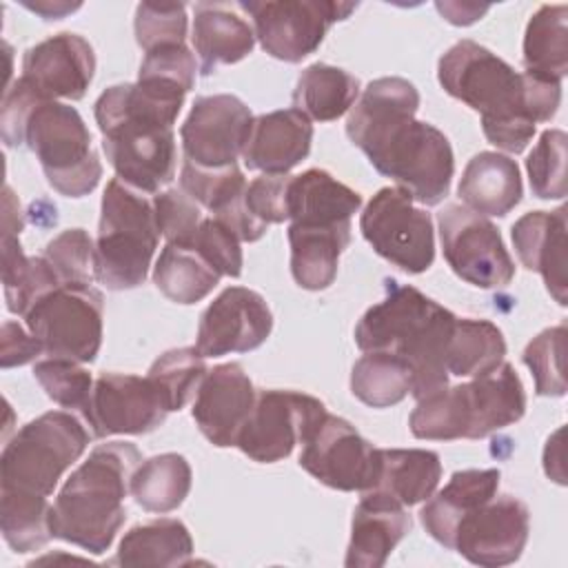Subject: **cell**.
<instances>
[{
	"label": "cell",
	"instance_id": "cell-14",
	"mask_svg": "<svg viewBox=\"0 0 568 568\" xmlns=\"http://www.w3.org/2000/svg\"><path fill=\"white\" fill-rule=\"evenodd\" d=\"M357 4L331 0H266L240 2L253 18L262 49L284 62H300L324 40L328 27L351 16Z\"/></svg>",
	"mask_w": 568,
	"mask_h": 568
},
{
	"label": "cell",
	"instance_id": "cell-23",
	"mask_svg": "<svg viewBox=\"0 0 568 568\" xmlns=\"http://www.w3.org/2000/svg\"><path fill=\"white\" fill-rule=\"evenodd\" d=\"M566 206L557 211H530L513 224V244L519 262L544 277L548 293L566 306Z\"/></svg>",
	"mask_w": 568,
	"mask_h": 568
},
{
	"label": "cell",
	"instance_id": "cell-26",
	"mask_svg": "<svg viewBox=\"0 0 568 568\" xmlns=\"http://www.w3.org/2000/svg\"><path fill=\"white\" fill-rule=\"evenodd\" d=\"M521 175L513 158L481 151L466 164L457 193L466 209L479 215H506L521 200Z\"/></svg>",
	"mask_w": 568,
	"mask_h": 568
},
{
	"label": "cell",
	"instance_id": "cell-42",
	"mask_svg": "<svg viewBox=\"0 0 568 568\" xmlns=\"http://www.w3.org/2000/svg\"><path fill=\"white\" fill-rule=\"evenodd\" d=\"M566 144L568 135L561 129H546L526 160L530 189L541 200H561L566 186Z\"/></svg>",
	"mask_w": 568,
	"mask_h": 568
},
{
	"label": "cell",
	"instance_id": "cell-19",
	"mask_svg": "<svg viewBox=\"0 0 568 568\" xmlns=\"http://www.w3.org/2000/svg\"><path fill=\"white\" fill-rule=\"evenodd\" d=\"M271 328L266 300L246 286H229L202 313L195 348L202 357L248 353L266 342Z\"/></svg>",
	"mask_w": 568,
	"mask_h": 568
},
{
	"label": "cell",
	"instance_id": "cell-30",
	"mask_svg": "<svg viewBox=\"0 0 568 568\" xmlns=\"http://www.w3.org/2000/svg\"><path fill=\"white\" fill-rule=\"evenodd\" d=\"M193 539L180 519L162 517L133 526L120 541L113 564L118 566H186L191 564Z\"/></svg>",
	"mask_w": 568,
	"mask_h": 568
},
{
	"label": "cell",
	"instance_id": "cell-11",
	"mask_svg": "<svg viewBox=\"0 0 568 568\" xmlns=\"http://www.w3.org/2000/svg\"><path fill=\"white\" fill-rule=\"evenodd\" d=\"M399 186L379 189L359 217L364 240L406 273H424L435 260L430 215Z\"/></svg>",
	"mask_w": 568,
	"mask_h": 568
},
{
	"label": "cell",
	"instance_id": "cell-28",
	"mask_svg": "<svg viewBox=\"0 0 568 568\" xmlns=\"http://www.w3.org/2000/svg\"><path fill=\"white\" fill-rule=\"evenodd\" d=\"M193 47L200 58L204 75L220 64H235L244 60L255 44V31L248 22L224 4H195Z\"/></svg>",
	"mask_w": 568,
	"mask_h": 568
},
{
	"label": "cell",
	"instance_id": "cell-5",
	"mask_svg": "<svg viewBox=\"0 0 568 568\" xmlns=\"http://www.w3.org/2000/svg\"><path fill=\"white\" fill-rule=\"evenodd\" d=\"M140 464L142 453L131 442L95 446L55 497L51 510L53 537L93 555L106 552L124 524V497Z\"/></svg>",
	"mask_w": 568,
	"mask_h": 568
},
{
	"label": "cell",
	"instance_id": "cell-49",
	"mask_svg": "<svg viewBox=\"0 0 568 568\" xmlns=\"http://www.w3.org/2000/svg\"><path fill=\"white\" fill-rule=\"evenodd\" d=\"M288 173H264L255 178L251 184H246L244 191V204L248 213L268 224H280L288 220Z\"/></svg>",
	"mask_w": 568,
	"mask_h": 568
},
{
	"label": "cell",
	"instance_id": "cell-27",
	"mask_svg": "<svg viewBox=\"0 0 568 568\" xmlns=\"http://www.w3.org/2000/svg\"><path fill=\"white\" fill-rule=\"evenodd\" d=\"M499 470L497 468H468L457 470L448 484L424 504L419 517L426 532L446 548H453V535L457 521L473 508L486 504L497 495Z\"/></svg>",
	"mask_w": 568,
	"mask_h": 568
},
{
	"label": "cell",
	"instance_id": "cell-51",
	"mask_svg": "<svg viewBox=\"0 0 568 568\" xmlns=\"http://www.w3.org/2000/svg\"><path fill=\"white\" fill-rule=\"evenodd\" d=\"M44 100L47 98H42L24 78H18L13 87L4 93L0 124H2V140L9 146L24 144L27 118L33 111V106H38Z\"/></svg>",
	"mask_w": 568,
	"mask_h": 568
},
{
	"label": "cell",
	"instance_id": "cell-3",
	"mask_svg": "<svg viewBox=\"0 0 568 568\" xmlns=\"http://www.w3.org/2000/svg\"><path fill=\"white\" fill-rule=\"evenodd\" d=\"M186 93L160 78H138L100 93L93 113L115 178L142 193H158L175 178L173 124Z\"/></svg>",
	"mask_w": 568,
	"mask_h": 568
},
{
	"label": "cell",
	"instance_id": "cell-24",
	"mask_svg": "<svg viewBox=\"0 0 568 568\" xmlns=\"http://www.w3.org/2000/svg\"><path fill=\"white\" fill-rule=\"evenodd\" d=\"M313 124L297 109H280L253 118L242 160L253 171L288 173L311 151Z\"/></svg>",
	"mask_w": 568,
	"mask_h": 568
},
{
	"label": "cell",
	"instance_id": "cell-13",
	"mask_svg": "<svg viewBox=\"0 0 568 568\" xmlns=\"http://www.w3.org/2000/svg\"><path fill=\"white\" fill-rule=\"evenodd\" d=\"M444 260L457 277L479 288H501L515 277V262L497 226L464 204L437 213Z\"/></svg>",
	"mask_w": 568,
	"mask_h": 568
},
{
	"label": "cell",
	"instance_id": "cell-1",
	"mask_svg": "<svg viewBox=\"0 0 568 568\" xmlns=\"http://www.w3.org/2000/svg\"><path fill=\"white\" fill-rule=\"evenodd\" d=\"M419 93L406 78H377L351 106L348 140L371 164L395 180L415 202L435 206L448 191L455 158L448 138L428 122L415 120Z\"/></svg>",
	"mask_w": 568,
	"mask_h": 568
},
{
	"label": "cell",
	"instance_id": "cell-36",
	"mask_svg": "<svg viewBox=\"0 0 568 568\" xmlns=\"http://www.w3.org/2000/svg\"><path fill=\"white\" fill-rule=\"evenodd\" d=\"M506 342L501 331L488 320L457 317L448 351L446 368L448 375L477 377L493 371L504 362Z\"/></svg>",
	"mask_w": 568,
	"mask_h": 568
},
{
	"label": "cell",
	"instance_id": "cell-15",
	"mask_svg": "<svg viewBox=\"0 0 568 568\" xmlns=\"http://www.w3.org/2000/svg\"><path fill=\"white\" fill-rule=\"evenodd\" d=\"M300 466L335 490H371L379 475V448L364 439L353 424L326 413L304 444Z\"/></svg>",
	"mask_w": 568,
	"mask_h": 568
},
{
	"label": "cell",
	"instance_id": "cell-4",
	"mask_svg": "<svg viewBox=\"0 0 568 568\" xmlns=\"http://www.w3.org/2000/svg\"><path fill=\"white\" fill-rule=\"evenodd\" d=\"M457 315L426 297L415 286L386 280V297L371 306L355 326V344L386 351L408 362L410 395L422 399L448 384L446 351Z\"/></svg>",
	"mask_w": 568,
	"mask_h": 568
},
{
	"label": "cell",
	"instance_id": "cell-16",
	"mask_svg": "<svg viewBox=\"0 0 568 568\" xmlns=\"http://www.w3.org/2000/svg\"><path fill=\"white\" fill-rule=\"evenodd\" d=\"M528 532V506L513 495H495L457 521L450 550L475 566H508L521 557Z\"/></svg>",
	"mask_w": 568,
	"mask_h": 568
},
{
	"label": "cell",
	"instance_id": "cell-10",
	"mask_svg": "<svg viewBox=\"0 0 568 568\" xmlns=\"http://www.w3.org/2000/svg\"><path fill=\"white\" fill-rule=\"evenodd\" d=\"M104 297L91 284H62L42 295L24 315L29 333L49 357L93 362L102 344Z\"/></svg>",
	"mask_w": 568,
	"mask_h": 568
},
{
	"label": "cell",
	"instance_id": "cell-29",
	"mask_svg": "<svg viewBox=\"0 0 568 568\" xmlns=\"http://www.w3.org/2000/svg\"><path fill=\"white\" fill-rule=\"evenodd\" d=\"M348 242L351 226L288 224L293 280L306 291L328 288L337 275V262Z\"/></svg>",
	"mask_w": 568,
	"mask_h": 568
},
{
	"label": "cell",
	"instance_id": "cell-35",
	"mask_svg": "<svg viewBox=\"0 0 568 568\" xmlns=\"http://www.w3.org/2000/svg\"><path fill=\"white\" fill-rule=\"evenodd\" d=\"M220 273L193 248L166 244L153 266V282L164 297L178 304L204 300L220 282Z\"/></svg>",
	"mask_w": 568,
	"mask_h": 568
},
{
	"label": "cell",
	"instance_id": "cell-9",
	"mask_svg": "<svg viewBox=\"0 0 568 568\" xmlns=\"http://www.w3.org/2000/svg\"><path fill=\"white\" fill-rule=\"evenodd\" d=\"M24 144L36 153L47 182L67 197L91 193L102 178V162L78 109L44 100L27 118Z\"/></svg>",
	"mask_w": 568,
	"mask_h": 568
},
{
	"label": "cell",
	"instance_id": "cell-46",
	"mask_svg": "<svg viewBox=\"0 0 568 568\" xmlns=\"http://www.w3.org/2000/svg\"><path fill=\"white\" fill-rule=\"evenodd\" d=\"M135 40L146 51L184 44L186 38V4L182 2H140L135 9Z\"/></svg>",
	"mask_w": 568,
	"mask_h": 568
},
{
	"label": "cell",
	"instance_id": "cell-32",
	"mask_svg": "<svg viewBox=\"0 0 568 568\" xmlns=\"http://www.w3.org/2000/svg\"><path fill=\"white\" fill-rule=\"evenodd\" d=\"M359 95V80L339 67L315 62L306 67L293 91V109L308 120L331 122L351 111Z\"/></svg>",
	"mask_w": 568,
	"mask_h": 568
},
{
	"label": "cell",
	"instance_id": "cell-39",
	"mask_svg": "<svg viewBox=\"0 0 568 568\" xmlns=\"http://www.w3.org/2000/svg\"><path fill=\"white\" fill-rule=\"evenodd\" d=\"M51 510L53 506L44 495L27 490H2L0 528L4 541L16 552L40 550L49 539H53Z\"/></svg>",
	"mask_w": 568,
	"mask_h": 568
},
{
	"label": "cell",
	"instance_id": "cell-38",
	"mask_svg": "<svg viewBox=\"0 0 568 568\" xmlns=\"http://www.w3.org/2000/svg\"><path fill=\"white\" fill-rule=\"evenodd\" d=\"M2 284L7 308L22 317L42 295L62 286L44 257L22 253L18 237H2Z\"/></svg>",
	"mask_w": 568,
	"mask_h": 568
},
{
	"label": "cell",
	"instance_id": "cell-52",
	"mask_svg": "<svg viewBox=\"0 0 568 568\" xmlns=\"http://www.w3.org/2000/svg\"><path fill=\"white\" fill-rule=\"evenodd\" d=\"M42 353L40 342L16 322L2 324V368L22 366Z\"/></svg>",
	"mask_w": 568,
	"mask_h": 568
},
{
	"label": "cell",
	"instance_id": "cell-45",
	"mask_svg": "<svg viewBox=\"0 0 568 568\" xmlns=\"http://www.w3.org/2000/svg\"><path fill=\"white\" fill-rule=\"evenodd\" d=\"M33 377L42 386L49 399L60 404L62 408L82 410L91 397L93 379L80 362L49 357L33 366Z\"/></svg>",
	"mask_w": 568,
	"mask_h": 568
},
{
	"label": "cell",
	"instance_id": "cell-53",
	"mask_svg": "<svg viewBox=\"0 0 568 568\" xmlns=\"http://www.w3.org/2000/svg\"><path fill=\"white\" fill-rule=\"evenodd\" d=\"M490 7L488 4H459V2H437V11L450 22V24H473L479 20Z\"/></svg>",
	"mask_w": 568,
	"mask_h": 568
},
{
	"label": "cell",
	"instance_id": "cell-8",
	"mask_svg": "<svg viewBox=\"0 0 568 568\" xmlns=\"http://www.w3.org/2000/svg\"><path fill=\"white\" fill-rule=\"evenodd\" d=\"M91 435L67 410H49L24 424L0 457V488L49 497L62 473L82 457Z\"/></svg>",
	"mask_w": 568,
	"mask_h": 568
},
{
	"label": "cell",
	"instance_id": "cell-50",
	"mask_svg": "<svg viewBox=\"0 0 568 568\" xmlns=\"http://www.w3.org/2000/svg\"><path fill=\"white\" fill-rule=\"evenodd\" d=\"M195 55L186 44H166L144 53L138 78H162L191 91L195 84Z\"/></svg>",
	"mask_w": 568,
	"mask_h": 568
},
{
	"label": "cell",
	"instance_id": "cell-40",
	"mask_svg": "<svg viewBox=\"0 0 568 568\" xmlns=\"http://www.w3.org/2000/svg\"><path fill=\"white\" fill-rule=\"evenodd\" d=\"M209 368L195 346L171 348L149 368V379L162 395L169 413L180 410L200 388Z\"/></svg>",
	"mask_w": 568,
	"mask_h": 568
},
{
	"label": "cell",
	"instance_id": "cell-25",
	"mask_svg": "<svg viewBox=\"0 0 568 568\" xmlns=\"http://www.w3.org/2000/svg\"><path fill=\"white\" fill-rule=\"evenodd\" d=\"M362 206L357 191L335 180L328 171L308 169L291 178L288 220L302 226H351Z\"/></svg>",
	"mask_w": 568,
	"mask_h": 568
},
{
	"label": "cell",
	"instance_id": "cell-54",
	"mask_svg": "<svg viewBox=\"0 0 568 568\" xmlns=\"http://www.w3.org/2000/svg\"><path fill=\"white\" fill-rule=\"evenodd\" d=\"M2 237H18L22 231V215H20V202L16 200L13 191L4 186V202H2Z\"/></svg>",
	"mask_w": 568,
	"mask_h": 568
},
{
	"label": "cell",
	"instance_id": "cell-17",
	"mask_svg": "<svg viewBox=\"0 0 568 568\" xmlns=\"http://www.w3.org/2000/svg\"><path fill=\"white\" fill-rule=\"evenodd\" d=\"M82 415L93 437L142 435L155 430L169 408L149 377L129 373H102L93 382Z\"/></svg>",
	"mask_w": 568,
	"mask_h": 568
},
{
	"label": "cell",
	"instance_id": "cell-31",
	"mask_svg": "<svg viewBox=\"0 0 568 568\" xmlns=\"http://www.w3.org/2000/svg\"><path fill=\"white\" fill-rule=\"evenodd\" d=\"M442 479V462L426 448H379V475L371 490H384L404 506L426 501Z\"/></svg>",
	"mask_w": 568,
	"mask_h": 568
},
{
	"label": "cell",
	"instance_id": "cell-2",
	"mask_svg": "<svg viewBox=\"0 0 568 568\" xmlns=\"http://www.w3.org/2000/svg\"><path fill=\"white\" fill-rule=\"evenodd\" d=\"M442 89L481 115V131L490 144L521 153L535 135L537 122L555 118L561 104V82L535 73H517L490 49L455 42L437 62Z\"/></svg>",
	"mask_w": 568,
	"mask_h": 568
},
{
	"label": "cell",
	"instance_id": "cell-47",
	"mask_svg": "<svg viewBox=\"0 0 568 568\" xmlns=\"http://www.w3.org/2000/svg\"><path fill=\"white\" fill-rule=\"evenodd\" d=\"M153 211L160 235L166 240V244L189 248L204 220L200 204L182 189H166L153 197Z\"/></svg>",
	"mask_w": 568,
	"mask_h": 568
},
{
	"label": "cell",
	"instance_id": "cell-22",
	"mask_svg": "<svg viewBox=\"0 0 568 568\" xmlns=\"http://www.w3.org/2000/svg\"><path fill=\"white\" fill-rule=\"evenodd\" d=\"M410 530V515L384 490H364L351 524L344 564L348 568H379Z\"/></svg>",
	"mask_w": 568,
	"mask_h": 568
},
{
	"label": "cell",
	"instance_id": "cell-48",
	"mask_svg": "<svg viewBox=\"0 0 568 568\" xmlns=\"http://www.w3.org/2000/svg\"><path fill=\"white\" fill-rule=\"evenodd\" d=\"M189 248L200 253L220 275H229V277L242 275L244 257H242L240 240L215 217L202 220Z\"/></svg>",
	"mask_w": 568,
	"mask_h": 568
},
{
	"label": "cell",
	"instance_id": "cell-6",
	"mask_svg": "<svg viewBox=\"0 0 568 568\" xmlns=\"http://www.w3.org/2000/svg\"><path fill=\"white\" fill-rule=\"evenodd\" d=\"M526 393L517 371L501 362L457 386H442L417 399L408 426L417 439H481L519 422Z\"/></svg>",
	"mask_w": 568,
	"mask_h": 568
},
{
	"label": "cell",
	"instance_id": "cell-34",
	"mask_svg": "<svg viewBox=\"0 0 568 568\" xmlns=\"http://www.w3.org/2000/svg\"><path fill=\"white\" fill-rule=\"evenodd\" d=\"M191 490V466L178 453L144 459L131 477V495L149 513L175 510Z\"/></svg>",
	"mask_w": 568,
	"mask_h": 568
},
{
	"label": "cell",
	"instance_id": "cell-37",
	"mask_svg": "<svg viewBox=\"0 0 568 568\" xmlns=\"http://www.w3.org/2000/svg\"><path fill=\"white\" fill-rule=\"evenodd\" d=\"M413 388V371L406 359L386 351H366L351 371L353 395L373 408L399 404Z\"/></svg>",
	"mask_w": 568,
	"mask_h": 568
},
{
	"label": "cell",
	"instance_id": "cell-7",
	"mask_svg": "<svg viewBox=\"0 0 568 568\" xmlns=\"http://www.w3.org/2000/svg\"><path fill=\"white\" fill-rule=\"evenodd\" d=\"M160 229L153 202L120 178L102 195L95 237V280L111 291H129L146 280Z\"/></svg>",
	"mask_w": 568,
	"mask_h": 568
},
{
	"label": "cell",
	"instance_id": "cell-44",
	"mask_svg": "<svg viewBox=\"0 0 568 568\" xmlns=\"http://www.w3.org/2000/svg\"><path fill=\"white\" fill-rule=\"evenodd\" d=\"M42 257L60 284H91L95 280V244L84 229H67L55 235Z\"/></svg>",
	"mask_w": 568,
	"mask_h": 568
},
{
	"label": "cell",
	"instance_id": "cell-55",
	"mask_svg": "<svg viewBox=\"0 0 568 568\" xmlns=\"http://www.w3.org/2000/svg\"><path fill=\"white\" fill-rule=\"evenodd\" d=\"M27 9L40 13L44 20H60L62 16L75 11L80 7V2L69 4V2H49V0H40V2H22Z\"/></svg>",
	"mask_w": 568,
	"mask_h": 568
},
{
	"label": "cell",
	"instance_id": "cell-21",
	"mask_svg": "<svg viewBox=\"0 0 568 568\" xmlns=\"http://www.w3.org/2000/svg\"><path fill=\"white\" fill-rule=\"evenodd\" d=\"M255 395L253 382L237 362L217 364L202 379L191 413L197 428L213 446H235L253 410Z\"/></svg>",
	"mask_w": 568,
	"mask_h": 568
},
{
	"label": "cell",
	"instance_id": "cell-41",
	"mask_svg": "<svg viewBox=\"0 0 568 568\" xmlns=\"http://www.w3.org/2000/svg\"><path fill=\"white\" fill-rule=\"evenodd\" d=\"M180 189L200 206L209 209L213 217L244 197L246 180L237 164L224 169H204L184 160L180 171Z\"/></svg>",
	"mask_w": 568,
	"mask_h": 568
},
{
	"label": "cell",
	"instance_id": "cell-18",
	"mask_svg": "<svg viewBox=\"0 0 568 568\" xmlns=\"http://www.w3.org/2000/svg\"><path fill=\"white\" fill-rule=\"evenodd\" d=\"M251 124V109L237 95L197 98L180 129L184 160L204 169L237 164Z\"/></svg>",
	"mask_w": 568,
	"mask_h": 568
},
{
	"label": "cell",
	"instance_id": "cell-12",
	"mask_svg": "<svg viewBox=\"0 0 568 568\" xmlns=\"http://www.w3.org/2000/svg\"><path fill=\"white\" fill-rule=\"evenodd\" d=\"M324 417L326 406L313 395L260 390L235 446L253 462L273 464L288 457L297 444H306Z\"/></svg>",
	"mask_w": 568,
	"mask_h": 568
},
{
	"label": "cell",
	"instance_id": "cell-20",
	"mask_svg": "<svg viewBox=\"0 0 568 568\" xmlns=\"http://www.w3.org/2000/svg\"><path fill=\"white\" fill-rule=\"evenodd\" d=\"M95 73L93 47L78 33H58L27 49L22 75L42 98L80 100Z\"/></svg>",
	"mask_w": 568,
	"mask_h": 568
},
{
	"label": "cell",
	"instance_id": "cell-33",
	"mask_svg": "<svg viewBox=\"0 0 568 568\" xmlns=\"http://www.w3.org/2000/svg\"><path fill=\"white\" fill-rule=\"evenodd\" d=\"M566 16V4H541L528 20L524 36V67L528 73L559 82L568 73Z\"/></svg>",
	"mask_w": 568,
	"mask_h": 568
},
{
	"label": "cell",
	"instance_id": "cell-43",
	"mask_svg": "<svg viewBox=\"0 0 568 568\" xmlns=\"http://www.w3.org/2000/svg\"><path fill=\"white\" fill-rule=\"evenodd\" d=\"M524 364L535 377V393L544 397H564L566 395V324L550 326L541 331L521 355Z\"/></svg>",
	"mask_w": 568,
	"mask_h": 568
}]
</instances>
